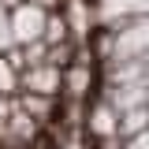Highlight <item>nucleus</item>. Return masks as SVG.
<instances>
[{"label":"nucleus","instance_id":"obj_1","mask_svg":"<svg viewBox=\"0 0 149 149\" xmlns=\"http://www.w3.org/2000/svg\"><path fill=\"white\" fill-rule=\"evenodd\" d=\"M71 63V0H0V149L56 146Z\"/></svg>","mask_w":149,"mask_h":149}]
</instances>
